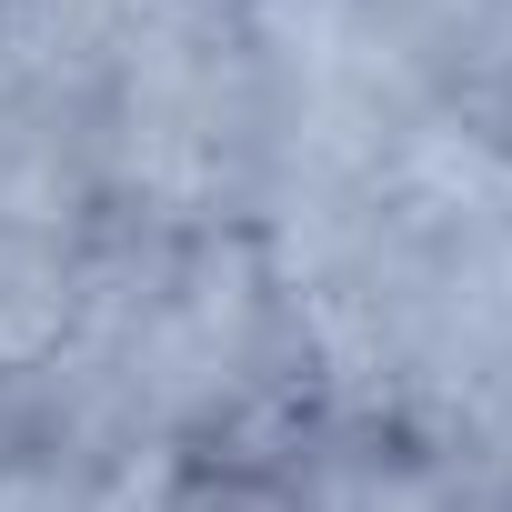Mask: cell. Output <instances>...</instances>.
<instances>
[{
	"label": "cell",
	"mask_w": 512,
	"mask_h": 512,
	"mask_svg": "<svg viewBox=\"0 0 512 512\" xmlns=\"http://www.w3.org/2000/svg\"><path fill=\"white\" fill-rule=\"evenodd\" d=\"M101 211H111V191H101V101L11 91L0 101V231L91 241Z\"/></svg>",
	"instance_id": "obj_1"
},
{
	"label": "cell",
	"mask_w": 512,
	"mask_h": 512,
	"mask_svg": "<svg viewBox=\"0 0 512 512\" xmlns=\"http://www.w3.org/2000/svg\"><path fill=\"white\" fill-rule=\"evenodd\" d=\"M81 342V241L0 231V392L41 382Z\"/></svg>",
	"instance_id": "obj_2"
},
{
	"label": "cell",
	"mask_w": 512,
	"mask_h": 512,
	"mask_svg": "<svg viewBox=\"0 0 512 512\" xmlns=\"http://www.w3.org/2000/svg\"><path fill=\"white\" fill-rule=\"evenodd\" d=\"M221 11H231V0H221Z\"/></svg>",
	"instance_id": "obj_4"
},
{
	"label": "cell",
	"mask_w": 512,
	"mask_h": 512,
	"mask_svg": "<svg viewBox=\"0 0 512 512\" xmlns=\"http://www.w3.org/2000/svg\"><path fill=\"white\" fill-rule=\"evenodd\" d=\"M462 422H472V442H462V452H472V472H482V482H492V502L512 512V372H502Z\"/></svg>",
	"instance_id": "obj_3"
}]
</instances>
